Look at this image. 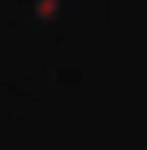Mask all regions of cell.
<instances>
[{
    "label": "cell",
    "instance_id": "obj_1",
    "mask_svg": "<svg viewBox=\"0 0 147 150\" xmlns=\"http://www.w3.org/2000/svg\"><path fill=\"white\" fill-rule=\"evenodd\" d=\"M56 6H59V0H38V3H35V15L47 21V18L56 15Z\"/></svg>",
    "mask_w": 147,
    "mask_h": 150
}]
</instances>
